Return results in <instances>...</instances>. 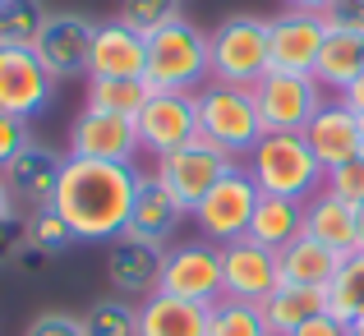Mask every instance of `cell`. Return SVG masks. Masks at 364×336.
I'll return each instance as SVG.
<instances>
[{
    "mask_svg": "<svg viewBox=\"0 0 364 336\" xmlns=\"http://www.w3.org/2000/svg\"><path fill=\"white\" fill-rule=\"evenodd\" d=\"M139 166L134 161H92V157H65L60 185H55V212L70 222L74 239L83 244H111L124 235L139 198Z\"/></svg>",
    "mask_w": 364,
    "mask_h": 336,
    "instance_id": "obj_1",
    "label": "cell"
},
{
    "mask_svg": "<svg viewBox=\"0 0 364 336\" xmlns=\"http://www.w3.org/2000/svg\"><path fill=\"white\" fill-rule=\"evenodd\" d=\"M245 170L258 185V194L295 198V203H309L328 185V170L304 143V134H263L254 143V152L245 157Z\"/></svg>",
    "mask_w": 364,
    "mask_h": 336,
    "instance_id": "obj_2",
    "label": "cell"
},
{
    "mask_svg": "<svg viewBox=\"0 0 364 336\" xmlns=\"http://www.w3.org/2000/svg\"><path fill=\"white\" fill-rule=\"evenodd\" d=\"M152 92H198L213 83V51H208V33L194 28L185 14L176 23L157 28L148 37V70H143Z\"/></svg>",
    "mask_w": 364,
    "mask_h": 336,
    "instance_id": "obj_3",
    "label": "cell"
},
{
    "mask_svg": "<svg viewBox=\"0 0 364 336\" xmlns=\"http://www.w3.org/2000/svg\"><path fill=\"white\" fill-rule=\"evenodd\" d=\"M198 97V134L226 152V157H249L254 143L263 139V115H258L254 88H235V83H203Z\"/></svg>",
    "mask_w": 364,
    "mask_h": 336,
    "instance_id": "obj_4",
    "label": "cell"
},
{
    "mask_svg": "<svg viewBox=\"0 0 364 336\" xmlns=\"http://www.w3.org/2000/svg\"><path fill=\"white\" fill-rule=\"evenodd\" d=\"M208 51H213V83L254 88V83L272 70V51H267V18H258V14H231L222 28L208 33Z\"/></svg>",
    "mask_w": 364,
    "mask_h": 336,
    "instance_id": "obj_5",
    "label": "cell"
},
{
    "mask_svg": "<svg viewBox=\"0 0 364 336\" xmlns=\"http://www.w3.org/2000/svg\"><path fill=\"white\" fill-rule=\"evenodd\" d=\"M157 291L180 295L194 304H217L226 300V276H222V249L208 239H176L161 249V276Z\"/></svg>",
    "mask_w": 364,
    "mask_h": 336,
    "instance_id": "obj_6",
    "label": "cell"
},
{
    "mask_svg": "<svg viewBox=\"0 0 364 336\" xmlns=\"http://www.w3.org/2000/svg\"><path fill=\"white\" fill-rule=\"evenodd\" d=\"M254 102L263 115L267 134H304V124L318 115L328 92L318 88L314 74H291V70H267L254 83Z\"/></svg>",
    "mask_w": 364,
    "mask_h": 336,
    "instance_id": "obj_7",
    "label": "cell"
},
{
    "mask_svg": "<svg viewBox=\"0 0 364 336\" xmlns=\"http://www.w3.org/2000/svg\"><path fill=\"white\" fill-rule=\"evenodd\" d=\"M231 166H235V157H226L217 143H208L203 134H198L194 143H185V148L157 157V170H152V175L171 189V198H176L189 217H194V207L208 198V189H213Z\"/></svg>",
    "mask_w": 364,
    "mask_h": 336,
    "instance_id": "obj_8",
    "label": "cell"
},
{
    "mask_svg": "<svg viewBox=\"0 0 364 336\" xmlns=\"http://www.w3.org/2000/svg\"><path fill=\"white\" fill-rule=\"evenodd\" d=\"M258 185L249 180L245 166H231L222 180H217L213 189H208V198L194 207V222L203 230L208 244H231V239H245L249 235V222H254V207H258Z\"/></svg>",
    "mask_w": 364,
    "mask_h": 336,
    "instance_id": "obj_9",
    "label": "cell"
},
{
    "mask_svg": "<svg viewBox=\"0 0 364 336\" xmlns=\"http://www.w3.org/2000/svg\"><path fill=\"white\" fill-rule=\"evenodd\" d=\"M55 97V74L42 65L33 46H0V111L9 115H42Z\"/></svg>",
    "mask_w": 364,
    "mask_h": 336,
    "instance_id": "obj_10",
    "label": "cell"
},
{
    "mask_svg": "<svg viewBox=\"0 0 364 336\" xmlns=\"http://www.w3.org/2000/svg\"><path fill=\"white\" fill-rule=\"evenodd\" d=\"M134 124H139L143 152L166 157L198 139V97L194 92H152L148 107L134 115Z\"/></svg>",
    "mask_w": 364,
    "mask_h": 336,
    "instance_id": "obj_11",
    "label": "cell"
},
{
    "mask_svg": "<svg viewBox=\"0 0 364 336\" xmlns=\"http://www.w3.org/2000/svg\"><path fill=\"white\" fill-rule=\"evenodd\" d=\"M143 152L139 124L129 115L92 111L83 107L70 124V157H92V161H134Z\"/></svg>",
    "mask_w": 364,
    "mask_h": 336,
    "instance_id": "obj_12",
    "label": "cell"
},
{
    "mask_svg": "<svg viewBox=\"0 0 364 336\" xmlns=\"http://www.w3.org/2000/svg\"><path fill=\"white\" fill-rule=\"evenodd\" d=\"M328 23L314 9H282L277 18H267V51H272V70L291 74H314V60L323 51Z\"/></svg>",
    "mask_w": 364,
    "mask_h": 336,
    "instance_id": "obj_13",
    "label": "cell"
},
{
    "mask_svg": "<svg viewBox=\"0 0 364 336\" xmlns=\"http://www.w3.org/2000/svg\"><path fill=\"white\" fill-rule=\"evenodd\" d=\"M222 276H226V295L231 300H249L263 304L267 295L282 286V263H277V249H263L258 239H231L222 244Z\"/></svg>",
    "mask_w": 364,
    "mask_h": 336,
    "instance_id": "obj_14",
    "label": "cell"
},
{
    "mask_svg": "<svg viewBox=\"0 0 364 336\" xmlns=\"http://www.w3.org/2000/svg\"><path fill=\"white\" fill-rule=\"evenodd\" d=\"M60 170H65V157H60V152L33 139L14 161H9L5 170H0V180H5V189H9V198H14V207L42 212V207H51V203H55V185H60Z\"/></svg>",
    "mask_w": 364,
    "mask_h": 336,
    "instance_id": "obj_15",
    "label": "cell"
},
{
    "mask_svg": "<svg viewBox=\"0 0 364 336\" xmlns=\"http://www.w3.org/2000/svg\"><path fill=\"white\" fill-rule=\"evenodd\" d=\"M304 143L314 148V157L323 161V170H337L346 161H355L364 152V120L346 107L341 97H328L309 124H304Z\"/></svg>",
    "mask_w": 364,
    "mask_h": 336,
    "instance_id": "obj_16",
    "label": "cell"
},
{
    "mask_svg": "<svg viewBox=\"0 0 364 336\" xmlns=\"http://www.w3.org/2000/svg\"><path fill=\"white\" fill-rule=\"evenodd\" d=\"M148 70V37L134 33L124 18H107L92 28L88 79H143Z\"/></svg>",
    "mask_w": 364,
    "mask_h": 336,
    "instance_id": "obj_17",
    "label": "cell"
},
{
    "mask_svg": "<svg viewBox=\"0 0 364 336\" xmlns=\"http://www.w3.org/2000/svg\"><path fill=\"white\" fill-rule=\"evenodd\" d=\"M185 207L171 198V189L161 185L157 175H143L139 185V198H134V212H129V226H124V239L134 244H148V249H171L185 226Z\"/></svg>",
    "mask_w": 364,
    "mask_h": 336,
    "instance_id": "obj_18",
    "label": "cell"
},
{
    "mask_svg": "<svg viewBox=\"0 0 364 336\" xmlns=\"http://www.w3.org/2000/svg\"><path fill=\"white\" fill-rule=\"evenodd\" d=\"M92 18L83 14H51L37 37L33 51L42 55V65L60 79H74V74H88V51H92Z\"/></svg>",
    "mask_w": 364,
    "mask_h": 336,
    "instance_id": "obj_19",
    "label": "cell"
},
{
    "mask_svg": "<svg viewBox=\"0 0 364 336\" xmlns=\"http://www.w3.org/2000/svg\"><path fill=\"white\" fill-rule=\"evenodd\" d=\"M208 318H213V304L152 291L139 304V336H208Z\"/></svg>",
    "mask_w": 364,
    "mask_h": 336,
    "instance_id": "obj_20",
    "label": "cell"
},
{
    "mask_svg": "<svg viewBox=\"0 0 364 336\" xmlns=\"http://www.w3.org/2000/svg\"><path fill=\"white\" fill-rule=\"evenodd\" d=\"M304 235L318 239V244L337 249L341 258L355 254L360 249V230H355V207L341 203L337 194H328V189H318V194L304 203Z\"/></svg>",
    "mask_w": 364,
    "mask_h": 336,
    "instance_id": "obj_21",
    "label": "cell"
},
{
    "mask_svg": "<svg viewBox=\"0 0 364 336\" xmlns=\"http://www.w3.org/2000/svg\"><path fill=\"white\" fill-rule=\"evenodd\" d=\"M161 276V249L134 244V239H111L107 254V281L116 286L120 295H152Z\"/></svg>",
    "mask_w": 364,
    "mask_h": 336,
    "instance_id": "obj_22",
    "label": "cell"
},
{
    "mask_svg": "<svg viewBox=\"0 0 364 336\" xmlns=\"http://www.w3.org/2000/svg\"><path fill=\"white\" fill-rule=\"evenodd\" d=\"M360 74H364V37L328 28L323 51H318V60H314V79H318V88L328 92V97H332V92L341 97Z\"/></svg>",
    "mask_w": 364,
    "mask_h": 336,
    "instance_id": "obj_23",
    "label": "cell"
},
{
    "mask_svg": "<svg viewBox=\"0 0 364 336\" xmlns=\"http://www.w3.org/2000/svg\"><path fill=\"white\" fill-rule=\"evenodd\" d=\"M277 263H282V286H314V291H328L332 276H337L341 267V254L328 244H318V239L300 235L295 244H286L282 254H277Z\"/></svg>",
    "mask_w": 364,
    "mask_h": 336,
    "instance_id": "obj_24",
    "label": "cell"
},
{
    "mask_svg": "<svg viewBox=\"0 0 364 336\" xmlns=\"http://www.w3.org/2000/svg\"><path fill=\"white\" fill-rule=\"evenodd\" d=\"M304 235V203L295 198H277V194H263L254 207V222H249V239H258L263 249H277L282 254L286 244Z\"/></svg>",
    "mask_w": 364,
    "mask_h": 336,
    "instance_id": "obj_25",
    "label": "cell"
},
{
    "mask_svg": "<svg viewBox=\"0 0 364 336\" xmlns=\"http://www.w3.org/2000/svg\"><path fill=\"white\" fill-rule=\"evenodd\" d=\"M258 309H263V318H267V327H272V336H291L295 327H304L314 313L328 309V295L314 291V286H277V291L267 295Z\"/></svg>",
    "mask_w": 364,
    "mask_h": 336,
    "instance_id": "obj_26",
    "label": "cell"
},
{
    "mask_svg": "<svg viewBox=\"0 0 364 336\" xmlns=\"http://www.w3.org/2000/svg\"><path fill=\"white\" fill-rule=\"evenodd\" d=\"M323 295H328V313L332 318H341L346 327L364 323V249L341 258L337 276H332V286Z\"/></svg>",
    "mask_w": 364,
    "mask_h": 336,
    "instance_id": "obj_27",
    "label": "cell"
},
{
    "mask_svg": "<svg viewBox=\"0 0 364 336\" xmlns=\"http://www.w3.org/2000/svg\"><path fill=\"white\" fill-rule=\"evenodd\" d=\"M152 88L148 79H88V107L92 111H111V115H139L148 107Z\"/></svg>",
    "mask_w": 364,
    "mask_h": 336,
    "instance_id": "obj_28",
    "label": "cell"
},
{
    "mask_svg": "<svg viewBox=\"0 0 364 336\" xmlns=\"http://www.w3.org/2000/svg\"><path fill=\"white\" fill-rule=\"evenodd\" d=\"M51 9L42 0H5L0 5V46H37Z\"/></svg>",
    "mask_w": 364,
    "mask_h": 336,
    "instance_id": "obj_29",
    "label": "cell"
},
{
    "mask_svg": "<svg viewBox=\"0 0 364 336\" xmlns=\"http://www.w3.org/2000/svg\"><path fill=\"white\" fill-rule=\"evenodd\" d=\"M208 336H272V327H267L263 309L249 300H217L213 304V318H208Z\"/></svg>",
    "mask_w": 364,
    "mask_h": 336,
    "instance_id": "obj_30",
    "label": "cell"
},
{
    "mask_svg": "<svg viewBox=\"0 0 364 336\" xmlns=\"http://www.w3.org/2000/svg\"><path fill=\"white\" fill-rule=\"evenodd\" d=\"M83 336H139V309L129 300H97L83 313Z\"/></svg>",
    "mask_w": 364,
    "mask_h": 336,
    "instance_id": "obj_31",
    "label": "cell"
},
{
    "mask_svg": "<svg viewBox=\"0 0 364 336\" xmlns=\"http://www.w3.org/2000/svg\"><path fill=\"white\" fill-rule=\"evenodd\" d=\"M28 244L42 249L46 258H55V254H65V249L74 244V230L55 207H42V212H28Z\"/></svg>",
    "mask_w": 364,
    "mask_h": 336,
    "instance_id": "obj_32",
    "label": "cell"
},
{
    "mask_svg": "<svg viewBox=\"0 0 364 336\" xmlns=\"http://www.w3.org/2000/svg\"><path fill=\"white\" fill-rule=\"evenodd\" d=\"M116 18H124L134 33L152 37L157 28H166V23H176V18H180V0H120V14Z\"/></svg>",
    "mask_w": 364,
    "mask_h": 336,
    "instance_id": "obj_33",
    "label": "cell"
},
{
    "mask_svg": "<svg viewBox=\"0 0 364 336\" xmlns=\"http://www.w3.org/2000/svg\"><path fill=\"white\" fill-rule=\"evenodd\" d=\"M328 194H337L341 203H350V207H360L364 203V157L355 161H346V166H337V170H328Z\"/></svg>",
    "mask_w": 364,
    "mask_h": 336,
    "instance_id": "obj_34",
    "label": "cell"
},
{
    "mask_svg": "<svg viewBox=\"0 0 364 336\" xmlns=\"http://www.w3.org/2000/svg\"><path fill=\"white\" fill-rule=\"evenodd\" d=\"M28 249V212H14L0 222V267H18Z\"/></svg>",
    "mask_w": 364,
    "mask_h": 336,
    "instance_id": "obj_35",
    "label": "cell"
},
{
    "mask_svg": "<svg viewBox=\"0 0 364 336\" xmlns=\"http://www.w3.org/2000/svg\"><path fill=\"white\" fill-rule=\"evenodd\" d=\"M28 143H33V134H28V120H23V115L0 111V170H5L9 161L18 157Z\"/></svg>",
    "mask_w": 364,
    "mask_h": 336,
    "instance_id": "obj_36",
    "label": "cell"
},
{
    "mask_svg": "<svg viewBox=\"0 0 364 336\" xmlns=\"http://www.w3.org/2000/svg\"><path fill=\"white\" fill-rule=\"evenodd\" d=\"M323 23L337 28V33L364 37V0H332V5L323 9Z\"/></svg>",
    "mask_w": 364,
    "mask_h": 336,
    "instance_id": "obj_37",
    "label": "cell"
},
{
    "mask_svg": "<svg viewBox=\"0 0 364 336\" xmlns=\"http://www.w3.org/2000/svg\"><path fill=\"white\" fill-rule=\"evenodd\" d=\"M23 336H83V318L51 309V313H37V318L23 327Z\"/></svg>",
    "mask_w": 364,
    "mask_h": 336,
    "instance_id": "obj_38",
    "label": "cell"
},
{
    "mask_svg": "<svg viewBox=\"0 0 364 336\" xmlns=\"http://www.w3.org/2000/svg\"><path fill=\"white\" fill-rule=\"evenodd\" d=\"M291 336H350V327H346L341 318H332L328 309H323V313H314V318L304 323V327H295Z\"/></svg>",
    "mask_w": 364,
    "mask_h": 336,
    "instance_id": "obj_39",
    "label": "cell"
},
{
    "mask_svg": "<svg viewBox=\"0 0 364 336\" xmlns=\"http://www.w3.org/2000/svg\"><path fill=\"white\" fill-rule=\"evenodd\" d=\"M341 102H346V107H350V111H355V115H360V120H364V74H360V79H355V83H350V88H346V92H341Z\"/></svg>",
    "mask_w": 364,
    "mask_h": 336,
    "instance_id": "obj_40",
    "label": "cell"
},
{
    "mask_svg": "<svg viewBox=\"0 0 364 336\" xmlns=\"http://www.w3.org/2000/svg\"><path fill=\"white\" fill-rule=\"evenodd\" d=\"M332 0H286V9H314V14H323Z\"/></svg>",
    "mask_w": 364,
    "mask_h": 336,
    "instance_id": "obj_41",
    "label": "cell"
},
{
    "mask_svg": "<svg viewBox=\"0 0 364 336\" xmlns=\"http://www.w3.org/2000/svg\"><path fill=\"white\" fill-rule=\"evenodd\" d=\"M18 207H14V198H9V189H5V180H0V222H5V217H14Z\"/></svg>",
    "mask_w": 364,
    "mask_h": 336,
    "instance_id": "obj_42",
    "label": "cell"
},
{
    "mask_svg": "<svg viewBox=\"0 0 364 336\" xmlns=\"http://www.w3.org/2000/svg\"><path fill=\"white\" fill-rule=\"evenodd\" d=\"M355 230H360V249H364V203L355 207Z\"/></svg>",
    "mask_w": 364,
    "mask_h": 336,
    "instance_id": "obj_43",
    "label": "cell"
},
{
    "mask_svg": "<svg viewBox=\"0 0 364 336\" xmlns=\"http://www.w3.org/2000/svg\"><path fill=\"white\" fill-rule=\"evenodd\" d=\"M350 336H364V327H350Z\"/></svg>",
    "mask_w": 364,
    "mask_h": 336,
    "instance_id": "obj_44",
    "label": "cell"
},
{
    "mask_svg": "<svg viewBox=\"0 0 364 336\" xmlns=\"http://www.w3.org/2000/svg\"><path fill=\"white\" fill-rule=\"evenodd\" d=\"M0 5H5V0H0Z\"/></svg>",
    "mask_w": 364,
    "mask_h": 336,
    "instance_id": "obj_45",
    "label": "cell"
},
{
    "mask_svg": "<svg viewBox=\"0 0 364 336\" xmlns=\"http://www.w3.org/2000/svg\"><path fill=\"white\" fill-rule=\"evenodd\" d=\"M360 157H364V152H360Z\"/></svg>",
    "mask_w": 364,
    "mask_h": 336,
    "instance_id": "obj_46",
    "label": "cell"
}]
</instances>
